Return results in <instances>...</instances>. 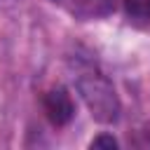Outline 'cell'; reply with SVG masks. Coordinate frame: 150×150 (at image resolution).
I'll use <instances>...</instances> for the list:
<instances>
[{
    "label": "cell",
    "instance_id": "2",
    "mask_svg": "<svg viewBox=\"0 0 150 150\" xmlns=\"http://www.w3.org/2000/svg\"><path fill=\"white\" fill-rule=\"evenodd\" d=\"M42 110H45V117L54 127L70 124L73 117H75V103H73L70 91L66 87H54V89L45 91V96H42Z\"/></svg>",
    "mask_w": 150,
    "mask_h": 150
},
{
    "label": "cell",
    "instance_id": "5",
    "mask_svg": "<svg viewBox=\"0 0 150 150\" xmlns=\"http://www.w3.org/2000/svg\"><path fill=\"white\" fill-rule=\"evenodd\" d=\"M89 148H108V150H115V148H117V141H115L110 134H101V136L91 138Z\"/></svg>",
    "mask_w": 150,
    "mask_h": 150
},
{
    "label": "cell",
    "instance_id": "3",
    "mask_svg": "<svg viewBox=\"0 0 150 150\" xmlns=\"http://www.w3.org/2000/svg\"><path fill=\"white\" fill-rule=\"evenodd\" d=\"M52 2L63 7L66 12H70L80 21L103 19V16L112 14V9L117 5V0H52Z\"/></svg>",
    "mask_w": 150,
    "mask_h": 150
},
{
    "label": "cell",
    "instance_id": "1",
    "mask_svg": "<svg viewBox=\"0 0 150 150\" xmlns=\"http://www.w3.org/2000/svg\"><path fill=\"white\" fill-rule=\"evenodd\" d=\"M75 89L87 103L91 117L101 124H112L120 117V98L110 80L91 63H80L75 73Z\"/></svg>",
    "mask_w": 150,
    "mask_h": 150
},
{
    "label": "cell",
    "instance_id": "4",
    "mask_svg": "<svg viewBox=\"0 0 150 150\" xmlns=\"http://www.w3.org/2000/svg\"><path fill=\"white\" fill-rule=\"evenodd\" d=\"M124 12L134 26H150V0H124Z\"/></svg>",
    "mask_w": 150,
    "mask_h": 150
}]
</instances>
